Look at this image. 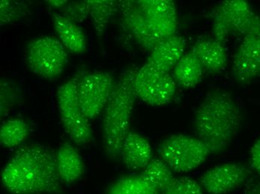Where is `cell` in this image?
<instances>
[{"label":"cell","instance_id":"cell-14","mask_svg":"<svg viewBox=\"0 0 260 194\" xmlns=\"http://www.w3.org/2000/svg\"><path fill=\"white\" fill-rule=\"evenodd\" d=\"M185 39L180 36L165 39L150 52L146 63L163 72H170L185 55Z\"/></svg>","mask_w":260,"mask_h":194},{"label":"cell","instance_id":"cell-23","mask_svg":"<svg viewBox=\"0 0 260 194\" xmlns=\"http://www.w3.org/2000/svg\"><path fill=\"white\" fill-rule=\"evenodd\" d=\"M28 135V126L23 120H8L0 129V143L6 148H14L21 145Z\"/></svg>","mask_w":260,"mask_h":194},{"label":"cell","instance_id":"cell-3","mask_svg":"<svg viewBox=\"0 0 260 194\" xmlns=\"http://www.w3.org/2000/svg\"><path fill=\"white\" fill-rule=\"evenodd\" d=\"M136 71L127 70L115 83L105 108L103 130L104 146L108 157L120 156L125 138L130 132V122L136 96L134 88Z\"/></svg>","mask_w":260,"mask_h":194},{"label":"cell","instance_id":"cell-26","mask_svg":"<svg viewBox=\"0 0 260 194\" xmlns=\"http://www.w3.org/2000/svg\"><path fill=\"white\" fill-rule=\"evenodd\" d=\"M23 12L20 8L17 7L15 4L8 0L0 2V23L1 26L17 20Z\"/></svg>","mask_w":260,"mask_h":194},{"label":"cell","instance_id":"cell-4","mask_svg":"<svg viewBox=\"0 0 260 194\" xmlns=\"http://www.w3.org/2000/svg\"><path fill=\"white\" fill-rule=\"evenodd\" d=\"M212 17L214 39L223 44L231 35L244 37L260 31V17L245 0L221 2Z\"/></svg>","mask_w":260,"mask_h":194},{"label":"cell","instance_id":"cell-28","mask_svg":"<svg viewBox=\"0 0 260 194\" xmlns=\"http://www.w3.org/2000/svg\"><path fill=\"white\" fill-rule=\"evenodd\" d=\"M245 194H260V178H248L245 182Z\"/></svg>","mask_w":260,"mask_h":194},{"label":"cell","instance_id":"cell-17","mask_svg":"<svg viewBox=\"0 0 260 194\" xmlns=\"http://www.w3.org/2000/svg\"><path fill=\"white\" fill-rule=\"evenodd\" d=\"M52 19L58 38L67 50L74 54L85 53L87 50L86 37L77 23L59 14H54Z\"/></svg>","mask_w":260,"mask_h":194},{"label":"cell","instance_id":"cell-9","mask_svg":"<svg viewBox=\"0 0 260 194\" xmlns=\"http://www.w3.org/2000/svg\"><path fill=\"white\" fill-rule=\"evenodd\" d=\"M115 85L112 74L101 71L90 72L79 80V103L89 121L96 119L104 111Z\"/></svg>","mask_w":260,"mask_h":194},{"label":"cell","instance_id":"cell-21","mask_svg":"<svg viewBox=\"0 0 260 194\" xmlns=\"http://www.w3.org/2000/svg\"><path fill=\"white\" fill-rule=\"evenodd\" d=\"M106 194H160L142 175L123 176L109 186Z\"/></svg>","mask_w":260,"mask_h":194},{"label":"cell","instance_id":"cell-10","mask_svg":"<svg viewBox=\"0 0 260 194\" xmlns=\"http://www.w3.org/2000/svg\"><path fill=\"white\" fill-rule=\"evenodd\" d=\"M249 178L248 169L238 163L217 165L201 176L200 184L209 194H228L245 184Z\"/></svg>","mask_w":260,"mask_h":194},{"label":"cell","instance_id":"cell-29","mask_svg":"<svg viewBox=\"0 0 260 194\" xmlns=\"http://www.w3.org/2000/svg\"><path fill=\"white\" fill-rule=\"evenodd\" d=\"M47 4L51 6L52 7L56 8V9H62L64 6L68 4V1H63V0H51V1H46Z\"/></svg>","mask_w":260,"mask_h":194},{"label":"cell","instance_id":"cell-13","mask_svg":"<svg viewBox=\"0 0 260 194\" xmlns=\"http://www.w3.org/2000/svg\"><path fill=\"white\" fill-rule=\"evenodd\" d=\"M121 20L127 31L144 50L151 52L163 40L156 37L147 24V20L137 2H118Z\"/></svg>","mask_w":260,"mask_h":194},{"label":"cell","instance_id":"cell-15","mask_svg":"<svg viewBox=\"0 0 260 194\" xmlns=\"http://www.w3.org/2000/svg\"><path fill=\"white\" fill-rule=\"evenodd\" d=\"M120 156L125 166L132 170H144L153 159L147 139L135 132H129L125 138Z\"/></svg>","mask_w":260,"mask_h":194},{"label":"cell","instance_id":"cell-20","mask_svg":"<svg viewBox=\"0 0 260 194\" xmlns=\"http://www.w3.org/2000/svg\"><path fill=\"white\" fill-rule=\"evenodd\" d=\"M88 14L98 37H102L114 14L119 11L118 2L112 0H88Z\"/></svg>","mask_w":260,"mask_h":194},{"label":"cell","instance_id":"cell-11","mask_svg":"<svg viewBox=\"0 0 260 194\" xmlns=\"http://www.w3.org/2000/svg\"><path fill=\"white\" fill-rule=\"evenodd\" d=\"M137 4L153 34L161 40L176 35L178 21L175 3L171 0H138Z\"/></svg>","mask_w":260,"mask_h":194},{"label":"cell","instance_id":"cell-2","mask_svg":"<svg viewBox=\"0 0 260 194\" xmlns=\"http://www.w3.org/2000/svg\"><path fill=\"white\" fill-rule=\"evenodd\" d=\"M242 112L232 96L222 90L210 91L194 116L197 138L204 142L211 154L224 152L239 133Z\"/></svg>","mask_w":260,"mask_h":194},{"label":"cell","instance_id":"cell-1","mask_svg":"<svg viewBox=\"0 0 260 194\" xmlns=\"http://www.w3.org/2000/svg\"><path fill=\"white\" fill-rule=\"evenodd\" d=\"M2 184L12 194H50L61 190L56 154L41 143L19 148L1 173Z\"/></svg>","mask_w":260,"mask_h":194},{"label":"cell","instance_id":"cell-6","mask_svg":"<svg viewBox=\"0 0 260 194\" xmlns=\"http://www.w3.org/2000/svg\"><path fill=\"white\" fill-rule=\"evenodd\" d=\"M79 82L75 78L60 85L57 90V102L65 131L74 143L81 146L91 143L93 133L90 121L79 103Z\"/></svg>","mask_w":260,"mask_h":194},{"label":"cell","instance_id":"cell-27","mask_svg":"<svg viewBox=\"0 0 260 194\" xmlns=\"http://www.w3.org/2000/svg\"><path fill=\"white\" fill-rule=\"evenodd\" d=\"M250 158L252 168L260 175V138L252 146Z\"/></svg>","mask_w":260,"mask_h":194},{"label":"cell","instance_id":"cell-19","mask_svg":"<svg viewBox=\"0 0 260 194\" xmlns=\"http://www.w3.org/2000/svg\"><path fill=\"white\" fill-rule=\"evenodd\" d=\"M204 69L191 50L185 53L174 67L173 77L182 88L189 89L196 87L202 80Z\"/></svg>","mask_w":260,"mask_h":194},{"label":"cell","instance_id":"cell-22","mask_svg":"<svg viewBox=\"0 0 260 194\" xmlns=\"http://www.w3.org/2000/svg\"><path fill=\"white\" fill-rule=\"evenodd\" d=\"M173 173L169 165L159 158L152 159L141 175L161 193L175 178Z\"/></svg>","mask_w":260,"mask_h":194},{"label":"cell","instance_id":"cell-7","mask_svg":"<svg viewBox=\"0 0 260 194\" xmlns=\"http://www.w3.org/2000/svg\"><path fill=\"white\" fill-rule=\"evenodd\" d=\"M25 59L33 73L54 80L62 73L69 58L68 50L59 40L45 36L33 39L27 44Z\"/></svg>","mask_w":260,"mask_h":194},{"label":"cell","instance_id":"cell-16","mask_svg":"<svg viewBox=\"0 0 260 194\" xmlns=\"http://www.w3.org/2000/svg\"><path fill=\"white\" fill-rule=\"evenodd\" d=\"M191 51L202 64L204 70L217 74L224 69L228 64V55L224 44L215 39L199 41L193 46Z\"/></svg>","mask_w":260,"mask_h":194},{"label":"cell","instance_id":"cell-12","mask_svg":"<svg viewBox=\"0 0 260 194\" xmlns=\"http://www.w3.org/2000/svg\"><path fill=\"white\" fill-rule=\"evenodd\" d=\"M232 74L238 83L246 85L260 75V31L243 37L234 56Z\"/></svg>","mask_w":260,"mask_h":194},{"label":"cell","instance_id":"cell-8","mask_svg":"<svg viewBox=\"0 0 260 194\" xmlns=\"http://www.w3.org/2000/svg\"><path fill=\"white\" fill-rule=\"evenodd\" d=\"M136 96L152 106H163L174 97L177 83L170 72L147 64L136 71L134 79Z\"/></svg>","mask_w":260,"mask_h":194},{"label":"cell","instance_id":"cell-25","mask_svg":"<svg viewBox=\"0 0 260 194\" xmlns=\"http://www.w3.org/2000/svg\"><path fill=\"white\" fill-rule=\"evenodd\" d=\"M61 9L62 15L75 23L83 21L89 15L86 1L68 3Z\"/></svg>","mask_w":260,"mask_h":194},{"label":"cell","instance_id":"cell-24","mask_svg":"<svg viewBox=\"0 0 260 194\" xmlns=\"http://www.w3.org/2000/svg\"><path fill=\"white\" fill-rule=\"evenodd\" d=\"M160 194H204V190L200 182L184 176L174 178Z\"/></svg>","mask_w":260,"mask_h":194},{"label":"cell","instance_id":"cell-18","mask_svg":"<svg viewBox=\"0 0 260 194\" xmlns=\"http://www.w3.org/2000/svg\"><path fill=\"white\" fill-rule=\"evenodd\" d=\"M56 162L60 179L66 184L78 181L85 173L82 156L71 143L61 145L56 154Z\"/></svg>","mask_w":260,"mask_h":194},{"label":"cell","instance_id":"cell-5","mask_svg":"<svg viewBox=\"0 0 260 194\" xmlns=\"http://www.w3.org/2000/svg\"><path fill=\"white\" fill-rule=\"evenodd\" d=\"M160 159L174 173H188L203 165L211 154L207 145L197 137L171 135L158 146Z\"/></svg>","mask_w":260,"mask_h":194}]
</instances>
